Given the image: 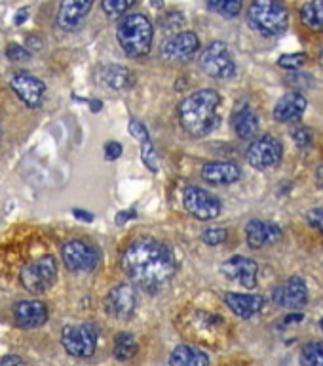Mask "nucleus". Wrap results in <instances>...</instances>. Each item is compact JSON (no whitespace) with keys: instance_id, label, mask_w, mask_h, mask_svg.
<instances>
[{"instance_id":"1","label":"nucleus","mask_w":323,"mask_h":366,"mask_svg":"<svg viewBox=\"0 0 323 366\" xmlns=\"http://www.w3.org/2000/svg\"><path fill=\"white\" fill-rule=\"evenodd\" d=\"M122 267L137 286L158 290L175 273V259L173 252L158 240L139 239L122 254Z\"/></svg>"},{"instance_id":"2","label":"nucleus","mask_w":323,"mask_h":366,"mask_svg":"<svg viewBox=\"0 0 323 366\" xmlns=\"http://www.w3.org/2000/svg\"><path fill=\"white\" fill-rule=\"evenodd\" d=\"M219 103H221V96L210 88L194 92L185 97V102L179 107V120H181L183 130L193 137L210 134L219 122V117H217Z\"/></svg>"},{"instance_id":"3","label":"nucleus","mask_w":323,"mask_h":366,"mask_svg":"<svg viewBox=\"0 0 323 366\" xmlns=\"http://www.w3.org/2000/svg\"><path fill=\"white\" fill-rule=\"evenodd\" d=\"M116 39L128 56H147L153 46V23L143 14H128L120 19Z\"/></svg>"},{"instance_id":"4","label":"nucleus","mask_w":323,"mask_h":366,"mask_svg":"<svg viewBox=\"0 0 323 366\" xmlns=\"http://www.w3.org/2000/svg\"><path fill=\"white\" fill-rule=\"evenodd\" d=\"M247 19L251 27L265 36H278L287 29L289 14L282 0H253Z\"/></svg>"},{"instance_id":"5","label":"nucleus","mask_w":323,"mask_h":366,"mask_svg":"<svg viewBox=\"0 0 323 366\" xmlns=\"http://www.w3.org/2000/svg\"><path fill=\"white\" fill-rule=\"evenodd\" d=\"M57 263L51 256H42L33 259L21 269V282L31 294H42L56 285Z\"/></svg>"},{"instance_id":"6","label":"nucleus","mask_w":323,"mask_h":366,"mask_svg":"<svg viewBox=\"0 0 323 366\" xmlns=\"http://www.w3.org/2000/svg\"><path fill=\"white\" fill-rule=\"evenodd\" d=\"M200 67L207 76L217 80L232 79L236 74V63H234L230 51H228L227 44L217 40L211 42L200 56Z\"/></svg>"},{"instance_id":"7","label":"nucleus","mask_w":323,"mask_h":366,"mask_svg":"<svg viewBox=\"0 0 323 366\" xmlns=\"http://www.w3.org/2000/svg\"><path fill=\"white\" fill-rule=\"evenodd\" d=\"M61 343L68 355L86 359L96 353L97 330L91 325H68L61 332Z\"/></svg>"},{"instance_id":"8","label":"nucleus","mask_w":323,"mask_h":366,"mask_svg":"<svg viewBox=\"0 0 323 366\" xmlns=\"http://www.w3.org/2000/svg\"><path fill=\"white\" fill-rule=\"evenodd\" d=\"M63 262L73 273H90L99 265V252L82 240H68L61 250Z\"/></svg>"},{"instance_id":"9","label":"nucleus","mask_w":323,"mask_h":366,"mask_svg":"<svg viewBox=\"0 0 323 366\" xmlns=\"http://www.w3.org/2000/svg\"><path fill=\"white\" fill-rule=\"evenodd\" d=\"M183 204L188 214H193L198 219H213L221 214V202L215 194H211L202 187H194V185L183 191Z\"/></svg>"},{"instance_id":"10","label":"nucleus","mask_w":323,"mask_h":366,"mask_svg":"<svg viewBox=\"0 0 323 366\" xmlns=\"http://www.w3.org/2000/svg\"><path fill=\"white\" fill-rule=\"evenodd\" d=\"M282 153H284V147L280 139L274 136H261L247 149V162L257 170H265V168L278 164Z\"/></svg>"},{"instance_id":"11","label":"nucleus","mask_w":323,"mask_h":366,"mask_svg":"<svg viewBox=\"0 0 323 366\" xmlns=\"http://www.w3.org/2000/svg\"><path fill=\"white\" fill-rule=\"evenodd\" d=\"M200 39L193 31H183V33L173 34L171 39H168L160 50V56L164 61L181 63L187 61L198 51Z\"/></svg>"},{"instance_id":"12","label":"nucleus","mask_w":323,"mask_h":366,"mask_svg":"<svg viewBox=\"0 0 323 366\" xmlns=\"http://www.w3.org/2000/svg\"><path fill=\"white\" fill-rule=\"evenodd\" d=\"M11 90L16 92L17 97L23 103H27L29 107H39L46 94V84L40 79L33 76L25 71H16L10 74Z\"/></svg>"},{"instance_id":"13","label":"nucleus","mask_w":323,"mask_h":366,"mask_svg":"<svg viewBox=\"0 0 323 366\" xmlns=\"http://www.w3.org/2000/svg\"><path fill=\"white\" fill-rule=\"evenodd\" d=\"M107 313L116 320H128L137 309V294L130 285L114 286L105 300Z\"/></svg>"},{"instance_id":"14","label":"nucleus","mask_w":323,"mask_h":366,"mask_svg":"<svg viewBox=\"0 0 323 366\" xmlns=\"http://www.w3.org/2000/svg\"><path fill=\"white\" fill-rule=\"evenodd\" d=\"M257 273H259V265L250 257L234 256L222 263V274L244 288H255Z\"/></svg>"},{"instance_id":"15","label":"nucleus","mask_w":323,"mask_h":366,"mask_svg":"<svg viewBox=\"0 0 323 366\" xmlns=\"http://www.w3.org/2000/svg\"><path fill=\"white\" fill-rule=\"evenodd\" d=\"M272 300L280 307L302 309L308 303L307 282L301 277H293L272 292Z\"/></svg>"},{"instance_id":"16","label":"nucleus","mask_w":323,"mask_h":366,"mask_svg":"<svg viewBox=\"0 0 323 366\" xmlns=\"http://www.w3.org/2000/svg\"><path fill=\"white\" fill-rule=\"evenodd\" d=\"M93 0H61L57 10V25L63 31H74L80 27L86 16L90 14Z\"/></svg>"},{"instance_id":"17","label":"nucleus","mask_w":323,"mask_h":366,"mask_svg":"<svg viewBox=\"0 0 323 366\" xmlns=\"http://www.w3.org/2000/svg\"><path fill=\"white\" fill-rule=\"evenodd\" d=\"M14 319L21 328H39L48 320V309L39 300H25L14 307Z\"/></svg>"},{"instance_id":"18","label":"nucleus","mask_w":323,"mask_h":366,"mask_svg":"<svg viewBox=\"0 0 323 366\" xmlns=\"http://www.w3.org/2000/svg\"><path fill=\"white\" fill-rule=\"evenodd\" d=\"M245 237H247V244L251 248H262V246L278 242L282 239V229L278 225H274V223L253 219L245 227Z\"/></svg>"},{"instance_id":"19","label":"nucleus","mask_w":323,"mask_h":366,"mask_svg":"<svg viewBox=\"0 0 323 366\" xmlns=\"http://www.w3.org/2000/svg\"><path fill=\"white\" fill-rule=\"evenodd\" d=\"M307 107L308 102L302 94H297V92L285 94L274 107V119L278 122H293V120L301 119Z\"/></svg>"},{"instance_id":"20","label":"nucleus","mask_w":323,"mask_h":366,"mask_svg":"<svg viewBox=\"0 0 323 366\" xmlns=\"http://www.w3.org/2000/svg\"><path fill=\"white\" fill-rule=\"evenodd\" d=\"M225 302L230 307V311L242 317V319L255 317L262 309V305H265L262 296H257V294H234V292L225 296Z\"/></svg>"},{"instance_id":"21","label":"nucleus","mask_w":323,"mask_h":366,"mask_svg":"<svg viewBox=\"0 0 323 366\" xmlns=\"http://www.w3.org/2000/svg\"><path fill=\"white\" fill-rule=\"evenodd\" d=\"M202 177L207 183H215V185H230V183L240 179V168L234 162H207L202 168Z\"/></svg>"},{"instance_id":"22","label":"nucleus","mask_w":323,"mask_h":366,"mask_svg":"<svg viewBox=\"0 0 323 366\" xmlns=\"http://www.w3.org/2000/svg\"><path fill=\"white\" fill-rule=\"evenodd\" d=\"M232 126L234 132H236L242 139H251V137H255L257 132H259V119H257V114L253 113L247 105H242V107L234 111Z\"/></svg>"},{"instance_id":"23","label":"nucleus","mask_w":323,"mask_h":366,"mask_svg":"<svg viewBox=\"0 0 323 366\" xmlns=\"http://www.w3.org/2000/svg\"><path fill=\"white\" fill-rule=\"evenodd\" d=\"M99 79L107 88L111 90H125L133 84V76L125 67H120V65H107V67L101 69V74Z\"/></svg>"},{"instance_id":"24","label":"nucleus","mask_w":323,"mask_h":366,"mask_svg":"<svg viewBox=\"0 0 323 366\" xmlns=\"http://www.w3.org/2000/svg\"><path fill=\"white\" fill-rule=\"evenodd\" d=\"M170 362L175 366H205L210 365V357L193 345H179L171 353Z\"/></svg>"},{"instance_id":"25","label":"nucleus","mask_w":323,"mask_h":366,"mask_svg":"<svg viewBox=\"0 0 323 366\" xmlns=\"http://www.w3.org/2000/svg\"><path fill=\"white\" fill-rule=\"evenodd\" d=\"M301 21L316 33H323V0H308L301 8Z\"/></svg>"},{"instance_id":"26","label":"nucleus","mask_w":323,"mask_h":366,"mask_svg":"<svg viewBox=\"0 0 323 366\" xmlns=\"http://www.w3.org/2000/svg\"><path fill=\"white\" fill-rule=\"evenodd\" d=\"M137 349V340L130 332H120L116 340H114V357L118 360H130L131 357H135Z\"/></svg>"},{"instance_id":"27","label":"nucleus","mask_w":323,"mask_h":366,"mask_svg":"<svg viewBox=\"0 0 323 366\" xmlns=\"http://www.w3.org/2000/svg\"><path fill=\"white\" fill-rule=\"evenodd\" d=\"M211 11L225 17H236L242 10V0H207Z\"/></svg>"},{"instance_id":"28","label":"nucleus","mask_w":323,"mask_h":366,"mask_svg":"<svg viewBox=\"0 0 323 366\" xmlns=\"http://www.w3.org/2000/svg\"><path fill=\"white\" fill-rule=\"evenodd\" d=\"M301 362L307 366H323V342H312L304 345Z\"/></svg>"},{"instance_id":"29","label":"nucleus","mask_w":323,"mask_h":366,"mask_svg":"<svg viewBox=\"0 0 323 366\" xmlns=\"http://www.w3.org/2000/svg\"><path fill=\"white\" fill-rule=\"evenodd\" d=\"M133 4H135V0H101L103 11H105L108 17L124 16L125 11L130 10Z\"/></svg>"},{"instance_id":"30","label":"nucleus","mask_w":323,"mask_h":366,"mask_svg":"<svg viewBox=\"0 0 323 366\" xmlns=\"http://www.w3.org/2000/svg\"><path fill=\"white\" fill-rule=\"evenodd\" d=\"M141 159L150 172H158V157L154 151V145L150 139L141 142Z\"/></svg>"},{"instance_id":"31","label":"nucleus","mask_w":323,"mask_h":366,"mask_svg":"<svg viewBox=\"0 0 323 366\" xmlns=\"http://www.w3.org/2000/svg\"><path fill=\"white\" fill-rule=\"evenodd\" d=\"M228 233L225 227H210L205 229L204 233H202V240H204L207 246H219L222 244L225 240H227Z\"/></svg>"},{"instance_id":"32","label":"nucleus","mask_w":323,"mask_h":366,"mask_svg":"<svg viewBox=\"0 0 323 366\" xmlns=\"http://www.w3.org/2000/svg\"><path fill=\"white\" fill-rule=\"evenodd\" d=\"M307 61V54H285L280 57V67L284 69H299Z\"/></svg>"},{"instance_id":"33","label":"nucleus","mask_w":323,"mask_h":366,"mask_svg":"<svg viewBox=\"0 0 323 366\" xmlns=\"http://www.w3.org/2000/svg\"><path fill=\"white\" fill-rule=\"evenodd\" d=\"M6 56H8L10 61H29V59H31V51L19 44H10L8 46V50H6Z\"/></svg>"},{"instance_id":"34","label":"nucleus","mask_w":323,"mask_h":366,"mask_svg":"<svg viewBox=\"0 0 323 366\" xmlns=\"http://www.w3.org/2000/svg\"><path fill=\"white\" fill-rule=\"evenodd\" d=\"M293 139H295V143L301 149L308 147V145L312 143V130H310V128H307V126L295 128V130H293Z\"/></svg>"},{"instance_id":"35","label":"nucleus","mask_w":323,"mask_h":366,"mask_svg":"<svg viewBox=\"0 0 323 366\" xmlns=\"http://www.w3.org/2000/svg\"><path fill=\"white\" fill-rule=\"evenodd\" d=\"M307 222L310 227H314L316 231L323 233V206L319 208H312V210L307 212Z\"/></svg>"},{"instance_id":"36","label":"nucleus","mask_w":323,"mask_h":366,"mask_svg":"<svg viewBox=\"0 0 323 366\" xmlns=\"http://www.w3.org/2000/svg\"><path fill=\"white\" fill-rule=\"evenodd\" d=\"M130 134L135 137L137 142H145V139H148V132L147 128H145V124L135 119L130 120Z\"/></svg>"},{"instance_id":"37","label":"nucleus","mask_w":323,"mask_h":366,"mask_svg":"<svg viewBox=\"0 0 323 366\" xmlns=\"http://www.w3.org/2000/svg\"><path fill=\"white\" fill-rule=\"evenodd\" d=\"M122 154V145L118 142H108L105 145V159L107 160H116Z\"/></svg>"},{"instance_id":"38","label":"nucleus","mask_w":323,"mask_h":366,"mask_svg":"<svg viewBox=\"0 0 323 366\" xmlns=\"http://www.w3.org/2000/svg\"><path fill=\"white\" fill-rule=\"evenodd\" d=\"M130 217H135V212L133 210H125V212H120L118 216H116V225H122L125 223Z\"/></svg>"},{"instance_id":"39","label":"nucleus","mask_w":323,"mask_h":366,"mask_svg":"<svg viewBox=\"0 0 323 366\" xmlns=\"http://www.w3.org/2000/svg\"><path fill=\"white\" fill-rule=\"evenodd\" d=\"M25 360L21 357H2L0 359V365H23Z\"/></svg>"},{"instance_id":"40","label":"nucleus","mask_w":323,"mask_h":366,"mask_svg":"<svg viewBox=\"0 0 323 366\" xmlns=\"http://www.w3.org/2000/svg\"><path fill=\"white\" fill-rule=\"evenodd\" d=\"M74 216L78 217V219H84V222H93V216L86 210H74Z\"/></svg>"},{"instance_id":"41","label":"nucleus","mask_w":323,"mask_h":366,"mask_svg":"<svg viewBox=\"0 0 323 366\" xmlns=\"http://www.w3.org/2000/svg\"><path fill=\"white\" fill-rule=\"evenodd\" d=\"M23 21H27V10H19L16 17V25H21Z\"/></svg>"},{"instance_id":"42","label":"nucleus","mask_w":323,"mask_h":366,"mask_svg":"<svg viewBox=\"0 0 323 366\" xmlns=\"http://www.w3.org/2000/svg\"><path fill=\"white\" fill-rule=\"evenodd\" d=\"M302 320V315H289L287 319H285V322H301Z\"/></svg>"},{"instance_id":"43","label":"nucleus","mask_w":323,"mask_h":366,"mask_svg":"<svg viewBox=\"0 0 323 366\" xmlns=\"http://www.w3.org/2000/svg\"><path fill=\"white\" fill-rule=\"evenodd\" d=\"M316 177H318V183H319V187H323V164H319L318 172H316Z\"/></svg>"},{"instance_id":"44","label":"nucleus","mask_w":323,"mask_h":366,"mask_svg":"<svg viewBox=\"0 0 323 366\" xmlns=\"http://www.w3.org/2000/svg\"><path fill=\"white\" fill-rule=\"evenodd\" d=\"M150 6H153V8H162V6H164V0H150Z\"/></svg>"},{"instance_id":"45","label":"nucleus","mask_w":323,"mask_h":366,"mask_svg":"<svg viewBox=\"0 0 323 366\" xmlns=\"http://www.w3.org/2000/svg\"><path fill=\"white\" fill-rule=\"evenodd\" d=\"M99 107H101V103H99V102H91V111H99Z\"/></svg>"},{"instance_id":"46","label":"nucleus","mask_w":323,"mask_h":366,"mask_svg":"<svg viewBox=\"0 0 323 366\" xmlns=\"http://www.w3.org/2000/svg\"><path fill=\"white\" fill-rule=\"evenodd\" d=\"M319 63L323 65V50H322V54H319Z\"/></svg>"},{"instance_id":"47","label":"nucleus","mask_w":323,"mask_h":366,"mask_svg":"<svg viewBox=\"0 0 323 366\" xmlns=\"http://www.w3.org/2000/svg\"><path fill=\"white\" fill-rule=\"evenodd\" d=\"M319 326H322V328H323V319H322V320H319Z\"/></svg>"}]
</instances>
